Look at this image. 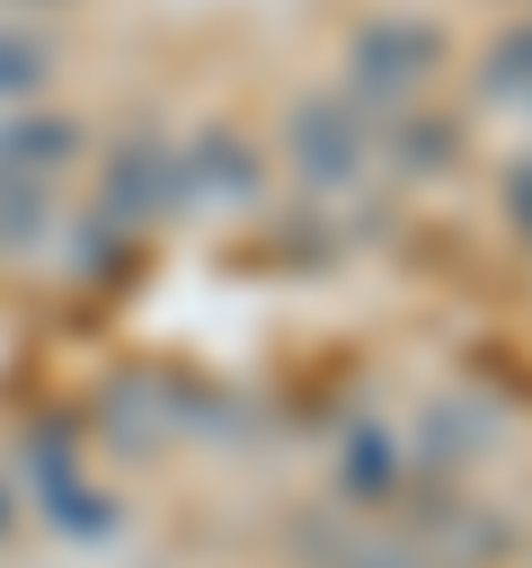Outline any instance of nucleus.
<instances>
[{
    "label": "nucleus",
    "instance_id": "f257e3e1",
    "mask_svg": "<svg viewBox=\"0 0 532 568\" xmlns=\"http://www.w3.org/2000/svg\"><path fill=\"white\" fill-rule=\"evenodd\" d=\"M434 53H443L434 27H381V36H364V80H372V89H408Z\"/></svg>",
    "mask_w": 532,
    "mask_h": 568
},
{
    "label": "nucleus",
    "instance_id": "f03ea898",
    "mask_svg": "<svg viewBox=\"0 0 532 568\" xmlns=\"http://www.w3.org/2000/svg\"><path fill=\"white\" fill-rule=\"evenodd\" d=\"M488 89H497V98H532V27L497 36V53H488Z\"/></svg>",
    "mask_w": 532,
    "mask_h": 568
},
{
    "label": "nucleus",
    "instance_id": "7ed1b4c3",
    "mask_svg": "<svg viewBox=\"0 0 532 568\" xmlns=\"http://www.w3.org/2000/svg\"><path fill=\"white\" fill-rule=\"evenodd\" d=\"M301 160H310V169H346V160H355V133H346L337 115H301Z\"/></svg>",
    "mask_w": 532,
    "mask_h": 568
},
{
    "label": "nucleus",
    "instance_id": "20e7f679",
    "mask_svg": "<svg viewBox=\"0 0 532 568\" xmlns=\"http://www.w3.org/2000/svg\"><path fill=\"white\" fill-rule=\"evenodd\" d=\"M505 213H514V231L532 240V169H514V178H505Z\"/></svg>",
    "mask_w": 532,
    "mask_h": 568
}]
</instances>
